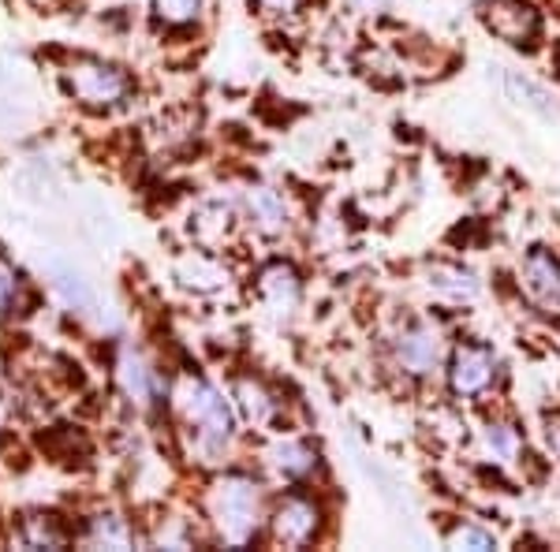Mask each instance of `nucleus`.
I'll return each mask as SVG.
<instances>
[{
	"label": "nucleus",
	"instance_id": "24",
	"mask_svg": "<svg viewBox=\"0 0 560 552\" xmlns=\"http://www.w3.org/2000/svg\"><path fill=\"white\" fill-rule=\"evenodd\" d=\"M546 437H549V448H553V456L560 459V419L549 422V433H546Z\"/></svg>",
	"mask_w": 560,
	"mask_h": 552
},
{
	"label": "nucleus",
	"instance_id": "11",
	"mask_svg": "<svg viewBox=\"0 0 560 552\" xmlns=\"http://www.w3.org/2000/svg\"><path fill=\"white\" fill-rule=\"evenodd\" d=\"M120 388L128 392V400L131 403H139V407H150L153 400H158V392H161V381H158V374L147 366V359L139 355V351H124L120 355Z\"/></svg>",
	"mask_w": 560,
	"mask_h": 552
},
{
	"label": "nucleus",
	"instance_id": "21",
	"mask_svg": "<svg viewBox=\"0 0 560 552\" xmlns=\"http://www.w3.org/2000/svg\"><path fill=\"white\" fill-rule=\"evenodd\" d=\"M448 545L453 549H497V538L490 530L475 527V522H459V527L448 533Z\"/></svg>",
	"mask_w": 560,
	"mask_h": 552
},
{
	"label": "nucleus",
	"instance_id": "7",
	"mask_svg": "<svg viewBox=\"0 0 560 552\" xmlns=\"http://www.w3.org/2000/svg\"><path fill=\"white\" fill-rule=\"evenodd\" d=\"M441 332L433 329L430 321H415L408 325V329L396 337L393 343V351H396V362H400V369L404 374H411V377H427L433 374V369L441 366Z\"/></svg>",
	"mask_w": 560,
	"mask_h": 552
},
{
	"label": "nucleus",
	"instance_id": "20",
	"mask_svg": "<svg viewBox=\"0 0 560 552\" xmlns=\"http://www.w3.org/2000/svg\"><path fill=\"white\" fill-rule=\"evenodd\" d=\"M153 15L165 26H187L202 15V0H153Z\"/></svg>",
	"mask_w": 560,
	"mask_h": 552
},
{
	"label": "nucleus",
	"instance_id": "17",
	"mask_svg": "<svg viewBox=\"0 0 560 552\" xmlns=\"http://www.w3.org/2000/svg\"><path fill=\"white\" fill-rule=\"evenodd\" d=\"M176 277H179V284H184V287H195V292H213V287H221L224 280H229V273H224V269L217 266L213 258H206V255L184 258V261L176 266Z\"/></svg>",
	"mask_w": 560,
	"mask_h": 552
},
{
	"label": "nucleus",
	"instance_id": "3",
	"mask_svg": "<svg viewBox=\"0 0 560 552\" xmlns=\"http://www.w3.org/2000/svg\"><path fill=\"white\" fill-rule=\"evenodd\" d=\"M65 86L75 102L94 105V108L116 105L131 94V83L120 68L105 64V60H90V57H79L75 64L65 71Z\"/></svg>",
	"mask_w": 560,
	"mask_h": 552
},
{
	"label": "nucleus",
	"instance_id": "8",
	"mask_svg": "<svg viewBox=\"0 0 560 552\" xmlns=\"http://www.w3.org/2000/svg\"><path fill=\"white\" fill-rule=\"evenodd\" d=\"M523 287H527V295L541 303L546 310H560V261L549 255L546 247H535L527 250V258H523Z\"/></svg>",
	"mask_w": 560,
	"mask_h": 552
},
{
	"label": "nucleus",
	"instance_id": "18",
	"mask_svg": "<svg viewBox=\"0 0 560 552\" xmlns=\"http://www.w3.org/2000/svg\"><path fill=\"white\" fill-rule=\"evenodd\" d=\"M65 541H68L65 530H60L57 519H49V515H34V519L23 522L20 545L26 549H60Z\"/></svg>",
	"mask_w": 560,
	"mask_h": 552
},
{
	"label": "nucleus",
	"instance_id": "25",
	"mask_svg": "<svg viewBox=\"0 0 560 552\" xmlns=\"http://www.w3.org/2000/svg\"><path fill=\"white\" fill-rule=\"evenodd\" d=\"M355 4H359V8H382L385 0H355Z\"/></svg>",
	"mask_w": 560,
	"mask_h": 552
},
{
	"label": "nucleus",
	"instance_id": "19",
	"mask_svg": "<svg viewBox=\"0 0 560 552\" xmlns=\"http://www.w3.org/2000/svg\"><path fill=\"white\" fill-rule=\"evenodd\" d=\"M482 445L497 459V463H512V459H516V451H520V437H516V430H512V425L490 422L482 430Z\"/></svg>",
	"mask_w": 560,
	"mask_h": 552
},
{
	"label": "nucleus",
	"instance_id": "5",
	"mask_svg": "<svg viewBox=\"0 0 560 552\" xmlns=\"http://www.w3.org/2000/svg\"><path fill=\"white\" fill-rule=\"evenodd\" d=\"M478 15H482V23L490 26L497 38L509 45H530L541 31L538 12L527 0H482Z\"/></svg>",
	"mask_w": 560,
	"mask_h": 552
},
{
	"label": "nucleus",
	"instance_id": "4",
	"mask_svg": "<svg viewBox=\"0 0 560 552\" xmlns=\"http://www.w3.org/2000/svg\"><path fill=\"white\" fill-rule=\"evenodd\" d=\"M497 381V355L486 343H464V348L453 351V362H448V385H453L456 396L464 400H475V396L490 392Z\"/></svg>",
	"mask_w": 560,
	"mask_h": 552
},
{
	"label": "nucleus",
	"instance_id": "13",
	"mask_svg": "<svg viewBox=\"0 0 560 552\" xmlns=\"http://www.w3.org/2000/svg\"><path fill=\"white\" fill-rule=\"evenodd\" d=\"M269 467L277 470V474L292 478V482H300V478L314 474V467H318V451H314L306 441H277L273 451H269Z\"/></svg>",
	"mask_w": 560,
	"mask_h": 552
},
{
	"label": "nucleus",
	"instance_id": "6",
	"mask_svg": "<svg viewBox=\"0 0 560 552\" xmlns=\"http://www.w3.org/2000/svg\"><path fill=\"white\" fill-rule=\"evenodd\" d=\"M318 522H322L318 504L306 501V496H284V501L277 504L273 519H269V533H273L277 545L303 549V545H311V541H314Z\"/></svg>",
	"mask_w": 560,
	"mask_h": 552
},
{
	"label": "nucleus",
	"instance_id": "1",
	"mask_svg": "<svg viewBox=\"0 0 560 552\" xmlns=\"http://www.w3.org/2000/svg\"><path fill=\"white\" fill-rule=\"evenodd\" d=\"M173 400H176V411L184 414V422L191 425V430H198L202 448L217 451L232 441V433H236V414H232L229 400H224L210 381H202V377H184V381L176 385Z\"/></svg>",
	"mask_w": 560,
	"mask_h": 552
},
{
	"label": "nucleus",
	"instance_id": "23",
	"mask_svg": "<svg viewBox=\"0 0 560 552\" xmlns=\"http://www.w3.org/2000/svg\"><path fill=\"white\" fill-rule=\"evenodd\" d=\"M300 4L303 0H258V8L269 15H292V12H300Z\"/></svg>",
	"mask_w": 560,
	"mask_h": 552
},
{
	"label": "nucleus",
	"instance_id": "22",
	"mask_svg": "<svg viewBox=\"0 0 560 552\" xmlns=\"http://www.w3.org/2000/svg\"><path fill=\"white\" fill-rule=\"evenodd\" d=\"M20 287H23L20 273L0 258V318H8V314L15 310V303H20Z\"/></svg>",
	"mask_w": 560,
	"mask_h": 552
},
{
	"label": "nucleus",
	"instance_id": "2",
	"mask_svg": "<svg viewBox=\"0 0 560 552\" xmlns=\"http://www.w3.org/2000/svg\"><path fill=\"white\" fill-rule=\"evenodd\" d=\"M210 515L224 541L247 545L258 530V485L243 474H224L210 489Z\"/></svg>",
	"mask_w": 560,
	"mask_h": 552
},
{
	"label": "nucleus",
	"instance_id": "10",
	"mask_svg": "<svg viewBox=\"0 0 560 552\" xmlns=\"http://www.w3.org/2000/svg\"><path fill=\"white\" fill-rule=\"evenodd\" d=\"M258 292L269 303V310L284 318V314H292L295 306H300L303 287H300V277H295L292 266H284V261H273V266L261 269Z\"/></svg>",
	"mask_w": 560,
	"mask_h": 552
},
{
	"label": "nucleus",
	"instance_id": "12",
	"mask_svg": "<svg viewBox=\"0 0 560 552\" xmlns=\"http://www.w3.org/2000/svg\"><path fill=\"white\" fill-rule=\"evenodd\" d=\"M247 213L255 221V228H261L266 235H280L288 228V205L273 187H250L247 191Z\"/></svg>",
	"mask_w": 560,
	"mask_h": 552
},
{
	"label": "nucleus",
	"instance_id": "15",
	"mask_svg": "<svg viewBox=\"0 0 560 552\" xmlns=\"http://www.w3.org/2000/svg\"><path fill=\"white\" fill-rule=\"evenodd\" d=\"M236 407L240 414L247 419L250 425H269L277 414V400L266 392V385L261 381H250V377H243V381H236Z\"/></svg>",
	"mask_w": 560,
	"mask_h": 552
},
{
	"label": "nucleus",
	"instance_id": "9",
	"mask_svg": "<svg viewBox=\"0 0 560 552\" xmlns=\"http://www.w3.org/2000/svg\"><path fill=\"white\" fill-rule=\"evenodd\" d=\"M504 94L520 108H527L530 116H538V120H546V124L560 120V105H557L553 90L546 83H538V79L523 75V71H504Z\"/></svg>",
	"mask_w": 560,
	"mask_h": 552
},
{
	"label": "nucleus",
	"instance_id": "16",
	"mask_svg": "<svg viewBox=\"0 0 560 552\" xmlns=\"http://www.w3.org/2000/svg\"><path fill=\"white\" fill-rule=\"evenodd\" d=\"M86 541L94 549H131L135 530L128 527V519H120V515L108 512V515H94V519H90Z\"/></svg>",
	"mask_w": 560,
	"mask_h": 552
},
{
	"label": "nucleus",
	"instance_id": "14",
	"mask_svg": "<svg viewBox=\"0 0 560 552\" xmlns=\"http://www.w3.org/2000/svg\"><path fill=\"white\" fill-rule=\"evenodd\" d=\"M427 284L441 298H448V303H471L478 295L475 273H467V269H459V266H445V261H438V266L427 269Z\"/></svg>",
	"mask_w": 560,
	"mask_h": 552
}]
</instances>
